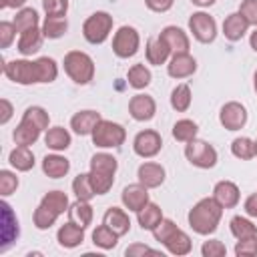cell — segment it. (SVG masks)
Wrapping results in <instances>:
<instances>
[{
	"label": "cell",
	"mask_w": 257,
	"mask_h": 257,
	"mask_svg": "<svg viewBox=\"0 0 257 257\" xmlns=\"http://www.w3.org/2000/svg\"><path fill=\"white\" fill-rule=\"evenodd\" d=\"M231 153L241 161H251L255 157V141H251L249 137H237L231 143Z\"/></svg>",
	"instance_id": "cell-42"
},
{
	"label": "cell",
	"mask_w": 257,
	"mask_h": 257,
	"mask_svg": "<svg viewBox=\"0 0 257 257\" xmlns=\"http://www.w3.org/2000/svg\"><path fill=\"white\" fill-rule=\"evenodd\" d=\"M243 209H245V213H247L249 217L257 219V193H253V195H249V197L245 199Z\"/></svg>",
	"instance_id": "cell-55"
},
{
	"label": "cell",
	"mask_w": 257,
	"mask_h": 257,
	"mask_svg": "<svg viewBox=\"0 0 257 257\" xmlns=\"http://www.w3.org/2000/svg\"><path fill=\"white\" fill-rule=\"evenodd\" d=\"M8 163L20 171V173H26L34 167V153L30 151V147H22V145H16L10 155H8Z\"/></svg>",
	"instance_id": "cell-29"
},
{
	"label": "cell",
	"mask_w": 257,
	"mask_h": 257,
	"mask_svg": "<svg viewBox=\"0 0 257 257\" xmlns=\"http://www.w3.org/2000/svg\"><path fill=\"white\" fill-rule=\"evenodd\" d=\"M14 26L18 32H24V30H30V28H36L38 26V12L34 8H20L14 16Z\"/></svg>",
	"instance_id": "cell-43"
},
{
	"label": "cell",
	"mask_w": 257,
	"mask_h": 257,
	"mask_svg": "<svg viewBox=\"0 0 257 257\" xmlns=\"http://www.w3.org/2000/svg\"><path fill=\"white\" fill-rule=\"evenodd\" d=\"M249 44H251V48L257 52V28H255V32H251V36H249Z\"/></svg>",
	"instance_id": "cell-58"
},
{
	"label": "cell",
	"mask_w": 257,
	"mask_h": 257,
	"mask_svg": "<svg viewBox=\"0 0 257 257\" xmlns=\"http://www.w3.org/2000/svg\"><path fill=\"white\" fill-rule=\"evenodd\" d=\"M18 189V177L12 171H0V195L2 197H10L14 191Z\"/></svg>",
	"instance_id": "cell-46"
},
{
	"label": "cell",
	"mask_w": 257,
	"mask_h": 257,
	"mask_svg": "<svg viewBox=\"0 0 257 257\" xmlns=\"http://www.w3.org/2000/svg\"><path fill=\"white\" fill-rule=\"evenodd\" d=\"M137 221L141 225L143 231H153L161 221H163V209L157 203H147L139 213H137Z\"/></svg>",
	"instance_id": "cell-28"
},
{
	"label": "cell",
	"mask_w": 257,
	"mask_h": 257,
	"mask_svg": "<svg viewBox=\"0 0 257 257\" xmlns=\"http://www.w3.org/2000/svg\"><path fill=\"white\" fill-rule=\"evenodd\" d=\"M36 70H38V82H42V84L54 82L56 76H58V64L50 56L36 58Z\"/></svg>",
	"instance_id": "cell-37"
},
{
	"label": "cell",
	"mask_w": 257,
	"mask_h": 257,
	"mask_svg": "<svg viewBox=\"0 0 257 257\" xmlns=\"http://www.w3.org/2000/svg\"><path fill=\"white\" fill-rule=\"evenodd\" d=\"M253 88H255V92H257V70H255V74H253Z\"/></svg>",
	"instance_id": "cell-59"
},
{
	"label": "cell",
	"mask_w": 257,
	"mask_h": 257,
	"mask_svg": "<svg viewBox=\"0 0 257 257\" xmlns=\"http://www.w3.org/2000/svg\"><path fill=\"white\" fill-rule=\"evenodd\" d=\"M229 229H231V235L237 241L257 237V225H253V221H249L247 217H241V215H235L229 221Z\"/></svg>",
	"instance_id": "cell-32"
},
{
	"label": "cell",
	"mask_w": 257,
	"mask_h": 257,
	"mask_svg": "<svg viewBox=\"0 0 257 257\" xmlns=\"http://www.w3.org/2000/svg\"><path fill=\"white\" fill-rule=\"evenodd\" d=\"M165 177H167V171L163 165L159 163H153V161H147L139 167L137 171V179L141 185H145L147 189H157L165 183Z\"/></svg>",
	"instance_id": "cell-16"
},
{
	"label": "cell",
	"mask_w": 257,
	"mask_h": 257,
	"mask_svg": "<svg viewBox=\"0 0 257 257\" xmlns=\"http://www.w3.org/2000/svg\"><path fill=\"white\" fill-rule=\"evenodd\" d=\"M12 112H14V106L8 98H2L0 100V124H6L10 118H12Z\"/></svg>",
	"instance_id": "cell-54"
},
{
	"label": "cell",
	"mask_w": 257,
	"mask_h": 257,
	"mask_svg": "<svg viewBox=\"0 0 257 257\" xmlns=\"http://www.w3.org/2000/svg\"><path fill=\"white\" fill-rule=\"evenodd\" d=\"M145 4H147V8H149V10L163 14V12H169V10L173 8L175 0H145Z\"/></svg>",
	"instance_id": "cell-52"
},
{
	"label": "cell",
	"mask_w": 257,
	"mask_h": 257,
	"mask_svg": "<svg viewBox=\"0 0 257 257\" xmlns=\"http://www.w3.org/2000/svg\"><path fill=\"white\" fill-rule=\"evenodd\" d=\"M128 112L135 120L139 122H147L157 114V102L153 96L149 94H135L128 100Z\"/></svg>",
	"instance_id": "cell-14"
},
{
	"label": "cell",
	"mask_w": 257,
	"mask_h": 257,
	"mask_svg": "<svg viewBox=\"0 0 257 257\" xmlns=\"http://www.w3.org/2000/svg\"><path fill=\"white\" fill-rule=\"evenodd\" d=\"M42 40H44V32H42L40 26L24 30V32H20V38H18V44H16L18 52L22 56H32L42 48Z\"/></svg>",
	"instance_id": "cell-21"
},
{
	"label": "cell",
	"mask_w": 257,
	"mask_h": 257,
	"mask_svg": "<svg viewBox=\"0 0 257 257\" xmlns=\"http://www.w3.org/2000/svg\"><path fill=\"white\" fill-rule=\"evenodd\" d=\"M161 149H163V139L153 128H145V131L137 133V137L133 141V151L141 159H153L161 153Z\"/></svg>",
	"instance_id": "cell-10"
},
{
	"label": "cell",
	"mask_w": 257,
	"mask_h": 257,
	"mask_svg": "<svg viewBox=\"0 0 257 257\" xmlns=\"http://www.w3.org/2000/svg\"><path fill=\"white\" fill-rule=\"evenodd\" d=\"M221 217H223V207L213 197H205L193 205V209L187 215V221H189V227L197 235L207 237V235L217 231Z\"/></svg>",
	"instance_id": "cell-1"
},
{
	"label": "cell",
	"mask_w": 257,
	"mask_h": 257,
	"mask_svg": "<svg viewBox=\"0 0 257 257\" xmlns=\"http://www.w3.org/2000/svg\"><path fill=\"white\" fill-rule=\"evenodd\" d=\"M126 80H128V86H133L135 90H143L151 84L153 80V74L151 70L141 62V64H133L126 72Z\"/></svg>",
	"instance_id": "cell-34"
},
{
	"label": "cell",
	"mask_w": 257,
	"mask_h": 257,
	"mask_svg": "<svg viewBox=\"0 0 257 257\" xmlns=\"http://www.w3.org/2000/svg\"><path fill=\"white\" fill-rule=\"evenodd\" d=\"M247 30H249V22L241 16L239 10L233 12V14H229V16L223 20V34H225V38L231 40V42L241 40V38L247 34Z\"/></svg>",
	"instance_id": "cell-24"
},
{
	"label": "cell",
	"mask_w": 257,
	"mask_h": 257,
	"mask_svg": "<svg viewBox=\"0 0 257 257\" xmlns=\"http://www.w3.org/2000/svg\"><path fill=\"white\" fill-rule=\"evenodd\" d=\"M165 249L171 253V255H189L191 253V249H193V241H191V237L185 233V231H181V229H177L165 243Z\"/></svg>",
	"instance_id": "cell-30"
},
{
	"label": "cell",
	"mask_w": 257,
	"mask_h": 257,
	"mask_svg": "<svg viewBox=\"0 0 257 257\" xmlns=\"http://www.w3.org/2000/svg\"><path fill=\"white\" fill-rule=\"evenodd\" d=\"M42 8L46 16H66L68 0H42Z\"/></svg>",
	"instance_id": "cell-48"
},
{
	"label": "cell",
	"mask_w": 257,
	"mask_h": 257,
	"mask_svg": "<svg viewBox=\"0 0 257 257\" xmlns=\"http://www.w3.org/2000/svg\"><path fill=\"white\" fill-rule=\"evenodd\" d=\"M72 193H74V197L80 199V201H90V199L96 195V193H94V187H92V183H90L88 173H78V175L74 177V181H72Z\"/></svg>",
	"instance_id": "cell-40"
},
{
	"label": "cell",
	"mask_w": 257,
	"mask_h": 257,
	"mask_svg": "<svg viewBox=\"0 0 257 257\" xmlns=\"http://www.w3.org/2000/svg\"><path fill=\"white\" fill-rule=\"evenodd\" d=\"M24 4H26V0H0V6L2 8H24Z\"/></svg>",
	"instance_id": "cell-56"
},
{
	"label": "cell",
	"mask_w": 257,
	"mask_h": 257,
	"mask_svg": "<svg viewBox=\"0 0 257 257\" xmlns=\"http://www.w3.org/2000/svg\"><path fill=\"white\" fill-rule=\"evenodd\" d=\"M16 26L14 22H8V20H2L0 22V48H8L14 38H16Z\"/></svg>",
	"instance_id": "cell-49"
},
{
	"label": "cell",
	"mask_w": 257,
	"mask_h": 257,
	"mask_svg": "<svg viewBox=\"0 0 257 257\" xmlns=\"http://www.w3.org/2000/svg\"><path fill=\"white\" fill-rule=\"evenodd\" d=\"M40 28L44 32V38L56 40L68 32V20H66V16H46Z\"/></svg>",
	"instance_id": "cell-33"
},
{
	"label": "cell",
	"mask_w": 257,
	"mask_h": 257,
	"mask_svg": "<svg viewBox=\"0 0 257 257\" xmlns=\"http://www.w3.org/2000/svg\"><path fill=\"white\" fill-rule=\"evenodd\" d=\"M195 6H199V8H209V6H213L217 0H191Z\"/></svg>",
	"instance_id": "cell-57"
},
{
	"label": "cell",
	"mask_w": 257,
	"mask_h": 257,
	"mask_svg": "<svg viewBox=\"0 0 257 257\" xmlns=\"http://www.w3.org/2000/svg\"><path fill=\"white\" fill-rule=\"evenodd\" d=\"M58 217H60V215H58L56 211H52V209H48L46 205L40 203V205L34 209L32 223H34V227H36L38 231H46V229H50V227L56 223Z\"/></svg>",
	"instance_id": "cell-38"
},
{
	"label": "cell",
	"mask_w": 257,
	"mask_h": 257,
	"mask_svg": "<svg viewBox=\"0 0 257 257\" xmlns=\"http://www.w3.org/2000/svg\"><path fill=\"white\" fill-rule=\"evenodd\" d=\"M90 137H92L94 147H98V149H118L126 139V131L122 124L102 118Z\"/></svg>",
	"instance_id": "cell-5"
},
{
	"label": "cell",
	"mask_w": 257,
	"mask_h": 257,
	"mask_svg": "<svg viewBox=\"0 0 257 257\" xmlns=\"http://www.w3.org/2000/svg\"><path fill=\"white\" fill-rule=\"evenodd\" d=\"M239 12L249 22V26H257V0H243Z\"/></svg>",
	"instance_id": "cell-51"
},
{
	"label": "cell",
	"mask_w": 257,
	"mask_h": 257,
	"mask_svg": "<svg viewBox=\"0 0 257 257\" xmlns=\"http://www.w3.org/2000/svg\"><path fill=\"white\" fill-rule=\"evenodd\" d=\"M56 241L64 249H74L84 241V229L74 225L72 221H68V223L60 225V229L56 231Z\"/></svg>",
	"instance_id": "cell-23"
},
{
	"label": "cell",
	"mask_w": 257,
	"mask_h": 257,
	"mask_svg": "<svg viewBox=\"0 0 257 257\" xmlns=\"http://www.w3.org/2000/svg\"><path fill=\"white\" fill-rule=\"evenodd\" d=\"M92 217H94V211L90 207V201H80L76 199L70 207H68V221H72L74 225L86 229L90 223H92Z\"/></svg>",
	"instance_id": "cell-26"
},
{
	"label": "cell",
	"mask_w": 257,
	"mask_h": 257,
	"mask_svg": "<svg viewBox=\"0 0 257 257\" xmlns=\"http://www.w3.org/2000/svg\"><path fill=\"white\" fill-rule=\"evenodd\" d=\"M161 36L165 38V42L169 44L173 54H181V52H189L191 48V40L187 36V32L179 26H165L161 30Z\"/></svg>",
	"instance_id": "cell-20"
},
{
	"label": "cell",
	"mask_w": 257,
	"mask_h": 257,
	"mask_svg": "<svg viewBox=\"0 0 257 257\" xmlns=\"http://www.w3.org/2000/svg\"><path fill=\"white\" fill-rule=\"evenodd\" d=\"M219 122L227 131H241L247 124V108L237 100L225 102L219 110Z\"/></svg>",
	"instance_id": "cell-11"
},
{
	"label": "cell",
	"mask_w": 257,
	"mask_h": 257,
	"mask_svg": "<svg viewBox=\"0 0 257 257\" xmlns=\"http://www.w3.org/2000/svg\"><path fill=\"white\" fill-rule=\"evenodd\" d=\"M0 235H2V245H0V253H4V251H8V247L18 239V235H20V227H18V217L14 215V211H12V207L4 201L2 203V231H0Z\"/></svg>",
	"instance_id": "cell-12"
},
{
	"label": "cell",
	"mask_w": 257,
	"mask_h": 257,
	"mask_svg": "<svg viewBox=\"0 0 257 257\" xmlns=\"http://www.w3.org/2000/svg\"><path fill=\"white\" fill-rule=\"evenodd\" d=\"M72 139H70V133L64 128V126H52L46 131L44 135V145L54 151V153H60V151H66L70 147Z\"/></svg>",
	"instance_id": "cell-27"
},
{
	"label": "cell",
	"mask_w": 257,
	"mask_h": 257,
	"mask_svg": "<svg viewBox=\"0 0 257 257\" xmlns=\"http://www.w3.org/2000/svg\"><path fill=\"white\" fill-rule=\"evenodd\" d=\"M191 102H193V92H191V86H189V84L181 82V84H177V86L171 90V106H173L177 112L189 110Z\"/></svg>",
	"instance_id": "cell-35"
},
{
	"label": "cell",
	"mask_w": 257,
	"mask_h": 257,
	"mask_svg": "<svg viewBox=\"0 0 257 257\" xmlns=\"http://www.w3.org/2000/svg\"><path fill=\"white\" fill-rule=\"evenodd\" d=\"M116 169H118V163L108 153H96L90 157L88 177H90V183H92L96 195H106L112 189Z\"/></svg>",
	"instance_id": "cell-2"
},
{
	"label": "cell",
	"mask_w": 257,
	"mask_h": 257,
	"mask_svg": "<svg viewBox=\"0 0 257 257\" xmlns=\"http://www.w3.org/2000/svg\"><path fill=\"white\" fill-rule=\"evenodd\" d=\"M197 133H199V124L191 118H181L173 124V139L179 143H189L197 139Z\"/></svg>",
	"instance_id": "cell-36"
},
{
	"label": "cell",
	"mask_w": 257,
	"mask_h": 257,
	"mask_svg": "<svg viewBox=\"0 0 257 257\" xmlns=\"http://www.w3.org/2000/svg\"><path fill=\"white\" fill-rule=\"evenodd\" d=\"M22 120L32 122L38 131H48V124H50V116L42 106H28L22 114Z\"/></svg>",
	"instance_id": "cell-44"
},
{
	"label": "cell",
	"mask_w": 257,
	"mask_h": 257,
	"mask_svg": "<svg viewBox=\"0 0 257 257\" xmlns=\"http://www.w3.org/2000/svg\"><path fill=\"white\" fill-rule=\"evenodd\" d=\"M112 32V16L104 10L92 12L82 24V36L90 44H102Z\"/></svg>",
	"instance_id": "cell-4"
},
{
	"label": "cell",
	"mask_w": 257,
	"mask_h": 257,
	"mask_svg": "<svg viewBox=\"0 0 257 257\" xmlns=\"http://www.w3.org/2000/svg\"><path fill=\"white\" fill-rule=\"evenodd\" d=\"M40 203H42V205H46L48 209L56 211L58 215L68 213V207H70L68 197H66V193H62V191H48V193L42 197V201H40Z\"/></svg>",
	"instance_id": "cell-41"
},
{
	"label": "cell",
	"mask_w": 257,
	"mask_h": 257,
	"mask_svg": "<svg viewBox=\"0 0 257 257\" xmlns=\"http://www.w3.org/2000/svg\"><path fill=\"white\" fill-rule=\"evenodd\" d=\"M102 223L108 225L118 237L126 235L131 231V219H128V213L120 207H108L104 217H102Z\"/></svg>",
	"instance_id": "cell-22"
},
{
	"label": "cell",
	"mask_w": 257,
	"mask_h": 257,
	"mask_svg": "<svg viewBox=\"0 0 257 257\" xmlns=\"http://www.w3.org/2000/svg\"><path fill=\"white\" fill-rule=\"evenodd\" d=\"M2 72L8 80L16 84H38V70H36V60H26V58H14L4 62Z\"/></svg>",
	"instance_id": "cell-6"
},
{
	"label": "cell",
	"mask_w": 257,
	"mask_h": 257,
	"mask_svg": "<svg viewBox=\"0 0 257 257\" xmlns=\"http://www.w3.org/2000/svg\"><path fill=\"white\" fill-rule=\"evenodd\" d=\"M255 157H257V139H255Z\"/></svg>",
	"instance_id": "cell-60"
},
{
	"label": "cell",
	"mask_w": 257,
	"mask_h": 257,
	"mask_svg": "<svg viewBox=\"0 0 257 257\" xmlns=\"http://www.w3.org/2000/svg\"><path fill=\"white\" fill-rule=\"evenodd\" d=\"M213 199L223 207V209H233L241 201V191L233 181H219L213 187Z\"/></svg>",
	"instance_id": "cell-17"
},
{
	"label": "cell",
	"mask_w": 257,
	"mask_h": 257,
	"mask_svg": "<svg viewBox=\"0 0 257 257\" xmlns=\"http://www.w3.org/2000/svg\"><path fill=\"white\" fill-rule=\"evenodd\" d=\"M141 36L139 30L133 26H120L112 36V52L118 58H131L139 52Z\"/></svg>",
	"instance_id": "cell-8"
},
{
	"label": "cell",
	"mask_w": 257,
	"mask_h": 257,
	"mask_svg": "<svg viewBox=\"0 0 257 257\" xmlns=\"http://www.w3.org/2000/svg\"><path fill=\"white\" fill-rule=\"evenodd\" d=\"M197 70V60L189 54V52H181V54H173L167 62V72L171 78H189L193 76Z\"/></svg>",
	"instance_id": "cell-13"
},
{
	"label": "cell",
	"mask_w": 257,
	"mask_h": 257,
	"mask_svg": "<svg viewBox=\"0 0 257 257\" xmlns=\"http://www.w3.org/2000/svg\"><path fill=\"white\" fill-rule=\"evenodd\" d=\"M40 133H42V131H38L32 122H28V120H20L18 126L14 128V133H12V139H14L16 145L30 147V145H34V143L38 141Z\"/></svg>",
	"instance_id": "cell-31"
},
{
	"label": "cell",
	"mask_w": 257,
	"mask_h": 257,
	"mask_svg": "<svg viewBox=\"0 0 257 257\" xmlns=\"http://www.w3.org/2000/svg\"><path fill=\"white\" fill-rule=\"evenodd\" d=\"M145 54H147V62L149 64H155V66H161L165 62H169V58L173 56L169 44L165 42V38L161 34L155 36V38H149L147 48H145Z\"/></svg>",
	"instance_id": "cell-19"
},
{
	"label": "cell",
	"mask_w": 257,
	"mask_h": 257,
	"mask_svg": "<svg viewBox=\"0 0 257 257\" xmlns=\"http://www.w3.org/2000/svg\"><path fill=\"white\" fill-rule=\"evenodd\" d=\"M177 229H179V227H177V223H175V221H171V219H165V217H163V221H161V223H159L151 233H153L155 241H159V243L163 245V243H165V241H167V239H169Z\"/></svg>",
	"instance_id": "cell-45"
},
{
	"label": "cell",
	"mask_w": 257,
	"mask_h": 257,
	"mask_svg": "<svg viewBox=\"0 0 257 257\" xmlns=\"http://www.w3.org/2000/svg\"><path fill=\"white\" fill-rule=\"evenodd\" d=\"M102 120L100 112L96 110H78L72 114L70 118V128L78 135V137H86V135H92V131L96 128V124Z\"/></svg>",
	"instance_id": "cell-18"
},
{
	"label": "cell",
	"mask_w": 257,
	"mask_h": 257,
	"mask_svg": "<svg viewBox=\"0 0 257 257\" xmlns=\"http://www.w3.org/2000/svg\"><path fill=\"white\" fill-rule=\"evenodd\" d=\"M64 72L76 84H88L94 78V60L82 50H70L64 54Z\"/></svg>",
	"instance_id": "cell-3"
},
{
	"label": "cell",
	"mask_w": 257,
	"mask_h": 257,
	"mask_svg": "<svg viewBox=\"0 0 257 257\" xmlns=\"http://www.w3.org/2000/svg\"><path fill=\"white\" fill-rule=\"evenodd\" d=\"M68 171H70V161L58 153L46 155L42 159V173L50 179H62L68 175Z\"/></svg>",
	"instance_id": "cell-25"
},
{
	"label": "cell",
	"mask_w": 257,
	"mask_h": 257,
	"mask_svg": "<svg viewBox=\"0 0 257 257\" xmlns=\"http://www.w3.org/2000/svg\"><path fill=\"white\" fill-rule=\"evenodd\" d=\"M235 255H237V257H255V255H257V237L237 241V245H235Z\"/></svg>",
	"instance_id": "cell-50"
},
{
	"label": "cell",
	"mask_w": 257,
	"mask_h": 257,
	"mask_svg": "<svg viewBox=\"0 0 257 257\" xmlns=\"http://www.w3.org/2000/svg\"><path fill=\"white\" fill-rule=\"evenodd\" d=\"M189 32L193 34L195 40L203 42V44H209L217 38V22L211 14L199 10V12H193L191 18H189Z\"/></svg>",
	"instance_id": "cell-9"
},
{
	"label": "cell",
	"mask_w": 257,
	"mask_h": 257,
	"mask_svg": "<svg viewBox=\"0 0 257 257\" xmlns=\"http://www.w3.org/2000/svg\"><path fill=\"white\" fill-rule=\"evenodd\" d=\"M201 255L203 257H225L227 255V247L219 239H209V241H205L201 245Z\"/></svg>",
	"instance_id": "cell-47"
},
{
	"label": "cell",
	"mask_w": 257,
	"mask_h": 257,
	"mask_svg": "<svg viewBox=\"0 0 257 257\" xmlns=\"http://www.w3.org/2000/svg\"><path fill=\"white\" fill-rule=\"evenodd\" d=\"M92 243L96 245V247H100V249H112V247H116V243H118V235L108 227V225H98L94 231H92Z\"/></svg>",
	"instance_id": "cell-39"
},
{
	"label": "cell",
	"mask_w": 257,
	"mask_h": 257,
	"mask_svg": "<svg viewBox=\"0 0 257 257\" xmlns=\"http://www.w3.org/2000/svg\"><path fill=\"white\" fill-rule=\"evenodd\" d=\"M120 201L124 205V209L133 211V213H139L151 199H149V189L141 183H135V185H128L122 189L120 193Z\"/></svg>",
	"instance_id": "cell-15"
},
{
	"label": "cell",
	"mask_w": 257,
	"mask_h": 257,
	"mask_svg": "<svg viewBox=\"0 0 257 257\" xmlns=\"http://www.w3.org/2000/svg\"><path fill=\"white\" fill-rule=\"evenodd\" d=\"M187 161L197 169H213L217 165V151L211 143L203 139H193L185 145Z\"/></svg>",
	"instance_id": "cell-7"
},
{
	"label": "cell",
	"mask_w": 257,
	"mask_h": 257,
	"mask_svg": "<svg viewBox=\"0 0 257 257\" xmlns=\"http://www.w3.org/2000/svg\"><path fill=\"white\" fill-rule=\"evenodd\" d=\"M145 253H157V251L151 249L149 245H143V243H133V245H128L126 251H124L126 257H141V255H145Z\"/></svg>",
	"instance_id": "cell-53"
}]
</instances>
